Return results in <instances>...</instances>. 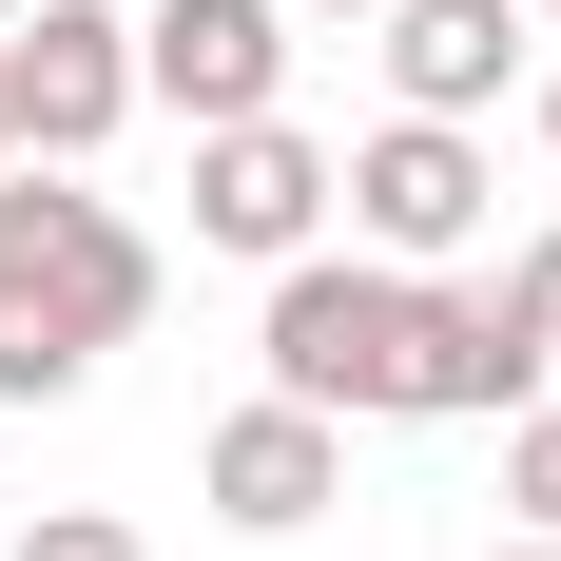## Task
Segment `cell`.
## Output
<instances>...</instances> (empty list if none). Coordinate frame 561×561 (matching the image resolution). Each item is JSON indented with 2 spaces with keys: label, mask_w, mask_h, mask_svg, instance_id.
I'll list each match as a JSON object with an SVG mask.
<instances>
[{
  "label": "cell",
  "mask_w": 561,
  "mask_h": 561,
  "mask_svg": "<svg viewBox=\"0 0 561 561\" xmlns=\"http://www.w3.org/2000/svg\"><path fill=\"white\" fill-rule=\"evenodd\" d=\"M156 330V232L58 156H0V407H78L98 348Z\"/></svg>",
  "instance_id": "1"
},
{
  "label": "cell",
  "mask_w": 561,
  "mask_h": 561,
  "mask_svg": "<svg viewBox=\"0 0 561 561\" xmlns=\"http://www.w3.org/2000/svg\"><path fill=\"white\" fill-rule=\"evenodd\" d=\"M252 368L330 426H407V272L388 252H290L252 310Z\"/></svg>",
  "instance_id": "2"
},
{
  "label": "cell",
  "mask_w": 561,
  "mask_h": 561,
  "mask_svg": "<svg viewBox=\"0 0 561 561\" xmlns=\"http://www.w3.org/2000/svg\"><path fill=\"white\" fill-rule=\"evenodd\" d=\"M484 214H504L484 116H368V136H348V252H388V272H465Z\"/></svg>",
  "instance_id": "3"
},
{
  "label": "cell",
  "mask_w": 561,
  "mask_h": 561,
  "mask_svg": "<svg viewBox=\"0 0 561 561\" xmlns=\"http://www.w3.org/2000/svg\"><path fill=\"white\" fill-rule=\"evenodd\" d=\"M330 214H348L330 136H290V116H214V136H194V252L290 272V252H330Z\"/></svg>",
  "instance_id": "4"
},
{
  "label": "cell",
  "mask_w": 561,
  "mask_h": 561,
  "mask_svg": "<svg viewBox=\"0 0 561 561\" xmlns=\"http://www.w3.org/2000/svg\"><path fill=\"white\" fill-rule=\"evenodd\" d=\"M0 116H20V156H98L116 116H136V20L116 0H20L0 20Z\"/></svg>",
  "instance_id": "5"
},
{
  "label": "cell",
  "mask_w": 561,
  "mask_h": 561,
  "mask_svg": "<svg viewBox=\"0 0 561 561\" xmlns=\"http://www.w3.org/2000/svg\"><path fill=\"white\" fill-rule=\"evenodd\" d=\"M561 368L523 348L504 272H407V426H504V407H542Z\"/></svg>",
  "instance_id": "6"
},
{
  "label": "cell",
  "mask_w": 561,
  "mask_h": 561,
  "mask_svg": "<svg viewBox=\"0 0 561 561\" xmlns=\"http://www.w3.org/2000/svg\"><path fill=\"white\" fill-rule=\"evenodd\" d=\"M194 504H214L232 542H290V523H330V504H348V426H330V407H290V388H252L214 446H194Z\"/></svg>",
  "instance_id": "7"
},
{
  "label": "cell",
  "mask_w": 561,
  "mask_h": 561,
  "mask_svg": "<svg viewBox=\"0 0 561 561\" xmlns=\"http://www.w3.org/2000/svg\"><path fill=\"white\" fill-rule=\"evenodd\" d=\"M136 98L156 116H290V0H156L136 20Z\"/></svg>",
  "instance_id": "8"
},
{
  "label": "cell",
  "mask_w": 561,
  "mask_h": 561,
  "mask_svg": "<svg viewBox=\"0 0 561 561\" xmlns=\"http://www.w3.org/2000/svg\"><path fill=\"white\" fill-rule=\"evenodd\" d=\"M388 20V116H484L523 78V0H368Z\"/></svg>",
  "instance_id": "9"
},
{
  "label": "cell",
  "mask_w": 561,
  "mask_h": 561,
  "mask_svg": "<svg viewBox=\"0 0 561 561\" xmlns=\"http://www.w3.org/2000/svg\"><path fill=\"white\" fill-rule=\"evenodd\" d=\"M504 523H542V542H561V388L504 407Z\"/></svg>",
  "instance_id": "10"
},
{
  "label": "cell",
  "mask_w": 561,
  "mask_h": 561,
  "mask_svg": "<svg viewBox=\"0 0 561 561\" xmlns=\"http://www.w3.org/2000/svg\"><path fill=\"white\" fill-rule=\"evenodd\" d=\"M0 561H156V542H136V523H116V504H39V523H20V542H0Z\"/></svg>",
  "instance_id": "11"
},
{
  "label": "cell",
  "mask_w": 561,
  "mask_h": 561,
  "mask_svg": "<svg viewBox=\"0 0 561 561\" xmlns=\"http://www.w3.org/2000/svg\"><path fill=\"white\" fill-rule=\"evenodd\" d=\"M504 310H523V348L561 368V232H523V252H504Z\"/></svg>",
  "instance_id": "12"
},
{
  "label": "cell",
  "mask_w": 561,
  "mask_h": 561,
  "mask_svg": "<svg viewBox=\"0 0 561 561\" xmlns=\"http://www.w3.org/2000/svg\"><path fill=\"white\" fill-rule=\"evenodd\" d=\"M484 561H561V542H542V523H504V542H484Z\"/></svg>",
  "instance_id": "13"
},
{
  "label": "cell",
  "mask_w": 561,
  "mask_h": 561,
  "mask_svg": "<svg viewBox=\"0 0 561 561\" xmlns=\"http://www.w3.org/2000/svg\"><path fill=\"white\" fill-rule=\"evenodd\" d=\"M542 156H561V58H542Z\"/></svg>",
  "instance_id": "14"
},
{
  "label": "cell",
  "mask_w": 561,
  "mask_h": 561,
  "mask_svg": "<svg viewBox=\"0 0 561 561\" xmlns=\"http://www.w3.org/2000/svg\"><path fill=\"white\" fill-rule=\"evenodd\" d=\"M290 20H368V0H290Z\"/></svg>",
  "instance_id": "15"
},
{
  "label": "cell",
  "mask_w": 561,
  "mask_h": 561,
  "mask_svg": "<svg viewBox=\"0 0 561 561\" xmlns=\"http://www.w3.org/2000/svg\"><path fill=\"white\" fill-rule=\"evenodd\" d=\"M0 156H20V116H0Z\"/></svg>",
  "instance_id": "16"
},
{
  "label": "cell",
  "mask_w": 561,
  "mask_h": 561,
  "mask_svg": "<svg viewBox=\"0 0 561 561\" xmlns=\"http://www.w3.org/2000/svg\"><path fill=\"white\" fill-rule=\"evenodd\" d=\"M523 20H561V0H523Z\"/></svg>",
  "instance_id": "17"
},
{
  "label": "cell",
  "mask_w": 561,
  "mask_h": 561,
  "mask_svg": "<svg viewBox=\"0 0 561 561\" xmlns=\"http://www.w3.org/2000/svg\"><path fill=\"white\" fill-rule=\"evenodd\" d=\"M0 20H20V0H0Z\"/></svg>",
  "instance_id": "18"
}]
</instances>
